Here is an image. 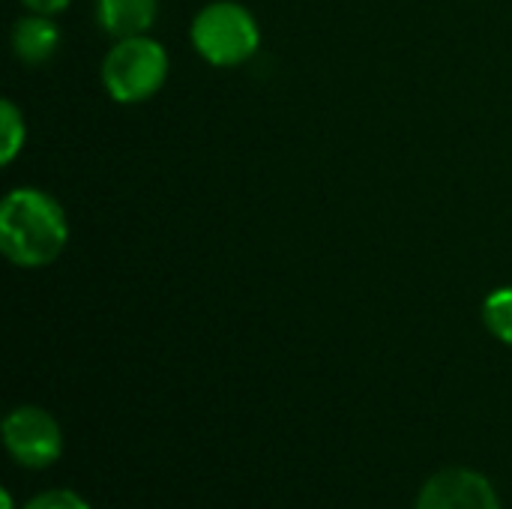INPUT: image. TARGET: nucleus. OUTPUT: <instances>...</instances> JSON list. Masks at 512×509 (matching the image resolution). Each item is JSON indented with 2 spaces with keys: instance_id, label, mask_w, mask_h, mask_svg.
<instances>
[{
  "instance_id": "1",
  "label": "nucleus",
  "mask_w": 512,
  "mask_h": 509,
  "mask_svg": "<svg viewBox=\"0 0 512 509\" xmlns=\"http://www.w3.org/2000/svg\"><path fill=\"white\" fill-rule=\"evenodd\" d=\"M69 240V222L60 201L42 189L18 186L0 204V249L24 270L48 267Z\"/></svg>"
},
{
  "instance_id": "2",
  "label": "nucleus",
  "mask_w": 512,
  "mask_h": 509,
  "mask_svg": "<svg viewBox=\"0 0 512 509\" xmlns=\"http://www.w3.org/2000/svg\"><path fill=\"white\" fill-rule=\"evenodd\" d=\"M168 78V51L153 36L117 39L102 63V84L120 105H138L162 90Z\"/></svg>"
},
{
  "instance_id": "3",
  "label": "nucleus",
  "mask_w": 512,
  "mask_h": 509,
  "mask_svg": "<svg viewBox=\"0 0 512 509\" xmlns=\"http://www.w3.org/2000/svg\"><path fill=\"white\" fill-rule=\"evenodd\" d=\"M189 36L195 51L213 66H240L261 45V30L255 15L234 0L207 3L195 15Z\"/></svg>"
},
{
  "instance_id": "4",
  "label": "nucleus",
  "mask_w": 512,
  "mask_h": 509,
  "mask_svg": "<svg viewBox=\"0 0 512 509\" xmlns=\"http://www.w3.org/2000/svg\"><path fill=\"white\" fill-rule=\"evenodd\" d=\"M3 447L15 465L42 471L51 468L63 453V432L57 420L36 405H18L3 420Z\"/></svg>"
},
{
  "instance_id": "5",
  "label": "nucleus",
  "mask_w": 512,
  "mask_h": 509,
  "mask_svg": "<svg viewBox=\"0 0 512 509\" xmlns=\"http://www.w3.org/2000/svg\"><path fill=\"white\" fill-rule=\"evenodd\" d=\"M414 509H501V501L480 471L444 468L423 483Z\"/></svg>"
},
{
  "instance_id": "6",
  "label": "nucleus",
  "mask_w": 512,
  "mask_h": 509,
  "mask_svg": "<svg viewBox=\"0 0 512 509\" xmlns=\"http://www.w3.org/2000/svg\"><path fill=\"white\" fill-rule=\"evenodd\" d=\"M60 48V30L51 21V15L30 12L27 18H18L12 27V51L21 63L39 66L48 63Z\"/></svg>"
},
{
  "instance_id": "7",
  "label": "nucleus",
  "mask_w": 512,
  "mask_h": 509,
  "mask_svg": "<svg viewBox=\"0 0 512 509\" xmlns=\"http://www.w3.org/2000/svg\"><path fill=\"white\" fill-rule=\"evenodd\" d=\"M159 15V0H96V18L114 39L144 36Z\"/></svg>"
},
{
  "instance_id": "8",
  "label": "nucleus",
  "mask_w": 512,
  "mask_h": 509,
  "mask_svg": "<svg viewBox=\"0 0 512 509\" xmlns=\"http://www.w3.org/2000/svg\"><path fill=\"white\" fill-rule=\"evenodd\" d=\"M24 141H27L24 114L18 111L12 99H3L0 102V165H12L15 156L24 150Z\"/></svg>"
},
{
  "instance_id": "9",
  "label": "nucleus",
  "mask_w": 512,
  "mask_h": 509,
  "mask_svg": "<svg viewBox=\"0 0 512 509\" xmlns=\"http://www.w3.org/2000/svg\"><path fill=\"white\" fill-rule=\"evenodd\" d=\"M483 321L495 339L512 345V288H498L483 303Z\"/></svg>"
},
{
  "instance_id": "10",
  "label": "nucleus",
  "mask_w": 512,
  "mask_h": 509,
  "mask_svg": "<svg viewBox=\"0 0 512 509\" xmlns=\"http://www.w3.org/2000/svg\"><path fill=\"white\" fill-rule=\"evenodd\" d=\"M21 509H90L87 501L69 489H51V492H39L36 498H30Z\"/></svg>"
},
{
  "instance_id": "11",
  "label": "nucleus",
  "mask_w": 512,
  "mask_h": 509,
  "mask_svg": "<svg viewBox=\"0 0 512 509\" xmlns=\"http://www.w3.org/2000/svg\"><path fill=\"white\" fill-rule=\"evenodd\" d=\"M30 12H39V15H54V12H63L72 0H21Z\"/></svg>"
},
{
  "instance_id": "12",
  "label": "nucleus",
  "mask_w": 512,
  "mask_h": 509,
  "mask_svg": "<svg viewBox=\"0 0 512 509\" xmlns=\"http://www.w3.org/2000/svg\"><path fill=\"white\" fill-rule=\"evenodd\" d=\"M0 504H3V509H15V504H12V495H9L6 489L0 492Z\"/></svg>"
}]
</instances>
